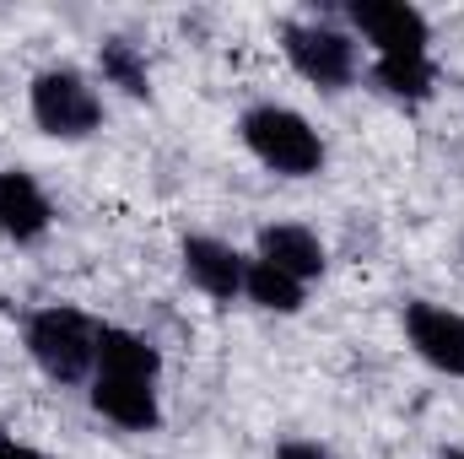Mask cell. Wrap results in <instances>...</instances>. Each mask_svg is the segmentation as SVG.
Listing matches in <instances>:
<instances>
[{
	"label": "cell",
	"instance_id": "6da1fadb",
	"mask_svg": "<svg viewBox=\"0 0 464 459\" xmlns=\"http://www.w3.org/2000/svg\"><path fill=\"white\" fill-rule=\"evenodd\" d=\"M98 336H103V325L87 308H71V303H44L22 325V346H27L33 367L49 384H65V389L71 384H92V373H98Z\"/></svg>",
	"mask_w": 464,
	"mask_h": 459
},
{
	"label": "cell",
	"instance_id": "7a4b0ae2",
	"mask_svg": "<svg viewBox=\"0 0 464 459\" xmlns=\"http://www.w3.org/2000/svg\"><path fill=\"white\" fill-rule=\"evenodd\" d=\"M237 135H243V146H248L270 173H281V179H319L324 162H330L324 135L297 114V109H286V103H254V109H243Z\"/></svg>",
	"mask_w": 464,
	"mask_h": 459
},
{
	"label": "cell",
	"instance_id": "3957f363",
	"mask_svg": "<svg viewBox=\"0 0 464 459\" xmlns=\"http://www.w3.org/2000/svg\"><path fill=\"white\" fill-rule=\"evenodd\" d=\"M33 124L49 141H92L103 130V93L76 65H49L27 82Z\"/></svg>",
	"mask_w": 464,
	"mask_h": 459
},
{
	"label": "cell",
	"instance_id": "277c9868",
	"mask_svg": "<svg viewBox=\"0 0 464 459\" xmlns=\"http://www.w3.org/2000/svg\"><path fill=\"white\" fill-rule=\"evenodd\" d=\"M281 54L319 93H346L362 76L356 38L346 27H335V22H281Z\"/></svg>",
	"mask_w": 464,
	"mask_h": 459
},
{
	"label": "cell",
	"instance_id": "5b68a950",
	"mask_svg": "<svg viewBox=\"0 0 464 459\" xmlns=\"http://www.w3.org/2000/svg\"><path fill=\"white\" fill-rule=\"evenodd\" d=\"M346 33L372 49V60L378 54H427L432 49V22L411 0H351Z\"/></svg>",
	"mask_w": 464,
	"mask_h": 459
},
{
	"label": "cell",
	"instance_id": "8992f818",
	"mask_svg": "<svg viewBox=\"0 0 464 459\" xmlns=\"http://www.w3.org/2000/svg\"><path fill=\"white\" fill-rule=\"evenodd\" d=\"M400 325H405L411 351H416L427 367H438V373H449V378H464V314L459 308L416 298V303H405Z\"/></svg>",
	"mask_w": 464,
	"mask_h": 459
},
{
	"label": "cell",
	"instance_id": "52a82bcc",
	"mask_svg": "<svg viewBox=\"0 0 464 459\" xmlns=\"http://www.w3.org/2000/svg\"><path fill=\"white\" fill-rule=\"evenodd\" d=\"M179 259H184V276H189V287H200L211 303H232V298H243L248 254H237L227 238L189 232V238L179 243Z\"/></svg>",
	"mask_w": 464,
	"mask_h": 459
},
{
	"label": "cell",
	"instance_id": "ba28073f",
	"mask_svg": "<svg viewBox=\"0 0 464 459\" xmlns=\"http://www.w3.org/2000/svg\"><path fill=\"white\" fill-rule=\"evenodd\" d=\"M254 259H265V265H276V270H286L292 281H319L324 270H330V249H324V238L314 228H303V222H265V228L254 232Z\"/></svg>",
	"mask_w": 464,
	"mask_h": 459
},
{
	"label": "cell",
	"instance_id": "9c48e42d",
	"mask_svg": "<svg viewBox=\"0 0 464 459\" xmlns=\"http://www.w3.org/2000/svg\"><path fill=\"white\" fill-rule=\"evenodd\" d=\"M54 228V206L27 168H0V238L38 243Z\"/></svg>",
	"mask_w": 464,
	"mask_h": 459
},
{
	"label": "cell",
	"instance_id": "30bf717a",
	"mask_svg": "<svg viewBox=\"0 0 464 459\" xmlns=\"http://www.w3.org/2000/svg\"><path fill=\"white\" fill-rule=\"evenodd\" d=\"M87 400L103 422H114L119 433H157L162 427V395L157 384H130V378H103L92 373Z\"/></svg>",
	"mask_w": 464,
	"mask_h": 459
},
{
	"label": "cell",
	"instance_id": "8fae6325",
	"mask_svg": "<svg viewBox=\"0 0 464 459\" xmlns=\"http://www.w3.org/2000/svg\"><path fill=\"white\" fill-rule=\"evenodd\" d=\"M98 373L103 378H130V384H162V351H157L151 336H140L130 325H103Z\"/></svg>",
	"mask_w": 464,
	"mask_h": 459
},
{
	"label": "cell",
	"instance_id": "7c38bea8",
	"mask_svg": "<svg viewBox=\"0 0 464 459\" xmlns=\"http://www.w3.org/2000/svg\"><path fill=\"white\" fill-rule=\"evenodd\" d=\"M367 76H372V87H378L383 98H394V103H427V98L438 93V65H432V54H378V60L367 65Z\"/></svg>",
	"mask_w": 464,
	"mask_h": 459
},
{
	"label": "cell",
	"instance_id": "4fadbf2b",
	"mask_svg": "<svg viewBox=\"0 0 464 459\" xmlns=\"http://www.w3.org/2000/svg\"><path fill=\"white\" fill-rule=\"evenodd\" d=\"M243 298H248L254 308H265V314H303V303H308V287H303V281H292L286 270L265 265V259H248Z\"/></svg>",
	"mask_w": 464,
	"mask_h": 459
},
{
	"label": "cell",
	"instance_id": "5bb4252c",
	"mask_svg": "<svg viewBox=\"0 0 464 459\" xmlns=\"http://www.w3.org/2000/svg\"><path fill=\"white\" fill-rule=\"evenodd\" d=\"M98 76H103V87H119L124 98H151V65L130 38L98 44Z\"/></svg>",
	"mask_w": 464,
	"mask_h": 459
},
{
	"label": "cell",
	"instance_id": "9a60e30c",
	"mask_svg": "<svg viewBox=\"0 0 464 459\" xmlns=\"http://www.w3.org/2000/svg\"><path fill=\"white\" fill-rule=\"evenodd\" d=\"M270 459H335V454H330L319 438H281Z\"/></svg>",
	"mask_w": 464,
	"mask_h": 459
},
{
	"label": "cell",
	"instance_id": "2e32d148",
	"mask_svg": "<svg viewBox=\"0 0 464 459\" xmlns=\"http://www.w3.org/2000/svg\"><path fill=\"white\" fill-rule=\"evenodd\" d=\"M0 459H49V454L33 449V444H22V438H11V433H0Z\"/></svg>",
	"mask_w": 464,
	"mask_h": 459
},
{
	"label": "cell",
	"instance_id": "e0dca14e",
	"mask_svg": "<svg viewBox=\"0 0 464 459\" xmlns=\"http://www.w3.org/2000/svg\"><path fill=\"white\" fill-rule=\"evenodd\" d=\"M438 459H464V444H454V449H443Z\"/></svg>",
	"mask_w": 464,
	"mask_h": 459
}]
</instances>
